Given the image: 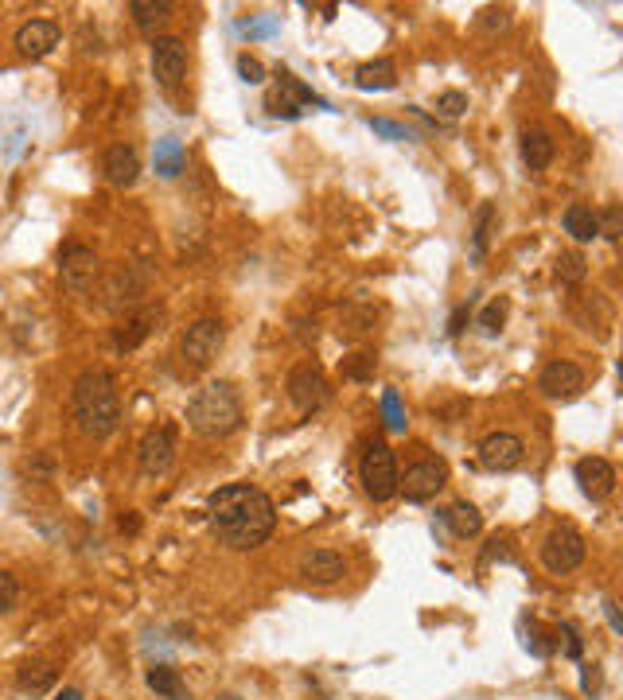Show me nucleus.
I'll use <instances>...</instances> for the list:
<instances>
[{"instance_id": "nucleus-36", "label": "nucleus", "mask_w": 623, "mask_h": 700, "mask_svg": "<svg viewBox=\"0 0 623 700\" xmlns=\"http://www.w3.org/2000/svg\"><path fill=\"white\" fill-rule=\"evenodd\" d=\"M382 413H386V424H390L394 432H405V409H402V397H398L394 389H386V393H382Z\"/></svg>"}, {"instance_id": "nucleus-33", "label": "nucleus", "mask_w": 623, "mask_h": 700, "mask_svg": "<svg viewBox=\"0 0 623 700\" xmlns=\"http://www.w3.org/2000/svg\"><path fill=\"white\" fill-rule=\"evenodd\" d=\"M507 312H511V304L499 296V300H491L483 315H479V327H483V335H499L503 331V323H507Z\"/></svg>"}, {"instance_id": "nucleus-43", "label": "nucleus", "mask_w": 623, "mask_h": 700, "mask_svg": "<svg viewBox=\"0 0 623 700\" xmlns=\"http://www.w3.org/2000/svg\"><path fill=\"white\" fill-rule=\"evenodd\" d=\"M585 693H600V673H596V665H585Z\"/></svg>"}, {"instance_id": "nucleus-45", "label": "nucleus", "mask_w": 623, "mask_h": 700, "mask_svg": "<svg viewBox=\"0 0 623 700\" xmlns=\"http://www.w3.org/2000/svg\"><path fill=\"white\" fill-rule=\"evenodd\" d=\"M121 533H137V529H141V518H137V514H129V518H121Z\"/></svg>"}, {"instance_id": "nucleus-21", "label": "nucleus", "mask_w": 623, "mask_h": 700, "mask_svg": "<svg viewBox=\"0 0 623 700\" xmlns=\"http://www.w3.org/2000/svg\"><path fill=\"white\" fill-rule=\"evenodd\" d=\"M518 148H522V164L530 168V172H546L553 164V156H557V140L546 133V129H522V137H518Z\"/></svg>"}, {"instance_id": "nucleus-37", "label": "nucleus", "mask_w": 623, "mask_h": 700, "mask_svg": "<svg viewBox=\"0 0 623 700\" xmlns=\"http://www.w3.org/2000/svg\"><path fill=\"white\" fill-rule=\"evenodd\" d=\"M370 129L386 140H413V129H405L398 121H386V117H370Z\"/></svg>"}, {"instance_id": "nucleus-47", "label": "nucleus", "mask_w": 623, "mask_h": 700, "mask_svg": "<svg viewBox=\"0 0 623 700\" xmlns=\"http://www.w3.org/2000/svg\"><path fill=\"white\" fill-rule=\"evenodd\" d=\"M219 700H238V697H234V693H222V697Z\"/></svg>"}, {"instance_id": "nucleus-3", "label": "nucleus", "mask_w": 623, "mask_h": 700, "mask_svg": "<svg viewBox=\"0 0 623 700\" xmlns=\"http://www.w3.org/2000/svg\"><path fill=\"white\" fill-rule=\"evenodd\" d=\"M187 428L203 440H222L242 428V401L230 382H207L187 401Z\"/></svg>"}, {"instance_id": "nucleus-10", "label": "nucleus", "mask_w": 623, "mask_h": 700, "mask_svg": "<svg viewBox=\"0 0 623 700\" xmlns=\"http://www.w3.org/2000/svg\"><path fill=\"white\" fill-rule=\"evenodd\" d=\"M444 483H448V467L440 459H417L405 467V475H398V490L405 494V502H429L437 498Z\"/></svg>"}, {"instance_id": "nucleus-13", "label": "nucleus", "mask_w": 623, "mask_h": 700, "mask_svg": "<svg viewBox=\"0 0 623 700\" xmlns=\"http://www.w3.org/2000/svg\"><path fill=\"white\" fill-rule=\"evenodd\" d=\"M152 74L160 86H180L187 74V43L176 35H156L152 39Z\"/></svg>"}, {"instance_id": "nucleus-24", "label": "nucleus", "mask_w": 623, "mask_h": 700, "mask_svg": "<svg viewBox=\"0 0 623 700\" xmlns=\"http://www.w3.org/2000/svg\"><path fill=\"white\" fill-rule=\"evenodd\" d=\"M355 86H359V90H390V86H398V67H394V59L363 63V67L355 70Z\"/></svg>"}, {"instance_id": "nucleus-23", "label": "nucleus", "mask_w": 623, "mask_h": 700, "mask_svg": "<svg viewBox=\"0 0 623 700\" xmlns=\"http://www.w3.org/2000/svg\"><path fill=\"white\" fill-rule=\"evenodd\" d=\"M148 689L156 693V697L164 700H187V685L184 677H180V669H172V665H152L145 673Z\"/></svg>"}, {"instance_id": "nucleus-5", "label": "nucleus", "mask_w": 623, "mask_h": 700, "mask_svg": "<svg viewBox=\"0 0 623 700\" xmlns=\"http://www.w3.org/2000/svg\"><path fill=\"white\" fill-rule=\"evenodd\" d=\"M585 537L573 529V525H553L550 533L542 537V564L550 576H565V572H577L585 564Z\"/></svg>"}, {"instance_id": "nucleus-34", "label": "nucleus", "mask_w": 623, "mask_h": 700, "mask_svg": "<svg viewBox=\"0 0 623 700\" xmlns=\"http://www.w3.org/2000/svg\"><path fill=\"white\" fill-rule=\"evenodd\" d=\"M479 28H483V32H507V28H511V8H499V4L483 8V12H479Z\"/></svg>"}, {"instance_id": "nucleus-16", "label": "nucleus", "mask_w": 623, "mask_h": 700, "mask_svg": "<svg viewBox=\"0 0 623 700\" xmlns=\"http://www.w3.org/2000/svg\"><path fill=\"white\" fill-rule=\"evenodd\" d=\"M522 455H526V444H522V436H514V432H491V436H483V444H479V463H483L487 471H514V467L522 463Z\"/></svg>"}, {"instance_id": "nucleus-9", "label": "nucleus", "mask_w": 623, "mask_h": 700, "mask_svg": "<svg viewBox=\"0 0 623 700\" xmlns=\"http://www.w3.org/2000/svg\"><path fill=\"white\" fill-rule=\"evenodd\" d=\"M98 273H102V261H98L94 249H86V245H78V242L59 249V277H63V288H67V292H74V296L90 292Z\"/></svg>"}, {"instance_id": "nucleus-30", "label": "nucleus", "mask_w": 623, "mask_h": 700, "mask_svg": "<svg viewBox=\"0 0 623 700\" xmlns=\"http://www.w3.org/2000/svg\"><path fill=\"white\" fill-rule=\"evenodd\" d=\"M553 269H557V277L565 280V284H581V280L588 277V261H585L581 249H565V253H557Z\"/></svg>"}, {"instance_id": "nucleus-32", "label": "nucleus", "mask_w": 623, "mask_h": 700, "mask_svg": "<svg viewBox=\"0 0 623 700\" xmlns=\"http://www.w3.org/2000/svg\"><path fill=\"white\" fill-rule=\"evenodd\" d=\"M620 234H623V210H620V203H612L604 214H596V238L620 242Z\"/></svg>"}, {"instance_id": "nucleus-44", "label": "nucleus", "mask_w": 623, "mask_h": 700, "mask_svg": "<svg viewBox=\"0 0 623 700\" xmlns=\"http://www.w3.org/2000/svg\"><path fill=\"white\" fill-rule=\"evenodd\" d=\"M464 323H468V308H456V315H452V327H448V331H452V335H460V331H464Z\"/></svg>"}, {"instance_id": "nucleus-20", "label": "nucleus", "mask_w": 623, "mask_h": 700, "mask_svg": "<svg viewBox=\"0 0 623 700\" xmlns=\"http://www.w3.org/2000/svg\"><path fill=\"white\" fill-rule=\"evenodd\" d=\"M102 172L110 179L113 187H133L137 179H141V156H137V148L133 144H113L106 148V156H102Z\"/></svg>"}, {"instance_id": "nucleus-39", "label": "nucleus", "mask_w": 623, "mask_h": 700, "mask_svg": "<svg viewBox=\"0 0 623 700\" xmlns=\"http://www.w3.org/2000/svg\"><path fill=\"white\" fill-rule=\"evenodd\" d=\"M238 74H242V82H250V86H261V82H265V67L257 63L254 55H238Z\"/></svg>"}, {"instance_id": "nucleus-22", "label": "nucleus", "mask_w": 623, "mask_h": 700, "mask_svg": "<svg viewBox=\"0 0 623 700\" xmlns=\"http://www.w3.org/2000/svg\"><path fill=\"white\" fill-rule=\"evenodd\" d=\"M172 4L168 0H133L129 4V16H133V24H137V32L141 35H152L156 39V32H164L168 24H172Z\"/></svg>"}, {"instance_id": "nucleus-1", "label": "nucleus", "mask_w": 623, "mask_h": 700, "mask_svg": "<svg viewBox=\"0 0 623 700\" xmlns=\"http://www.w3.org/2000/svg\"><path fill=\"white\" fill-rule=\"evenodd\" d=\"M207 518H211V529L226 549L250 553V549L265 545L273 537L277 506L261 487L230 483V487H219L207 498Z\"/></svg>"}, {"instance_id": "nucleus-27", "label": "nucleus", "mask_w": 623, "mask_h": 700, "mask_svg": "<svg viewBox=\"0 0 623 700\" xmlns=\"http://www.w3.org/2000/svg\"><path fill=\"white\" fill-rule=\"evenodd\" d=\"M561 226L573 242H592L596 238V210L588 203H573V207L561 214Z\"/></svg>"}, {"instance_id": "nucleus-42", "label": "nucleus", "mask_w": 623, "mask_h": 700, "mask_svg": "<svg viewBox=\"0 0 623 700\" xmlns=\"http://www.w3.org/2000/svg\"><path fill=\"white\" fill-rule=\"evenodd\" d=\"M604 615H608V623H612V630L620 634L623 623H620V611H616V599H604Z\"/></svg>"}, {"instance_id": "nucleus-31", "label": "nucleus", "mask_w": 623, "mask_h": 700, "mask_svg": "<svg viewBox=\"0 0 623 700\" xmlns=\"http://www.w3.org/2000/svg\"><path fill=\"white\" fill-rule=\"evenodd\" d=\"M339 370H343V378H347V382H374L378 358H374V354H367V350H359V354L343 358V362H339Z\"/></svg>"}, {"instance_id": "nucleus-17", "label": "nucleus", "mask_w": 623, "mask_h": 700, "mask_svg": "<svg viewBox=\"0 0 623 700\" xmlns=\"http://www.w3.org/2000/svg\"><path fill=\"white\" fill-rule=\"evenodd\" d=\"M573 479L581 483V494H585V498L600 502V498H608V494L616 490V467H612L604 455H585V459H577Z\"/></svg>"}, {"instance_id": "nucleus-15", "label": "nucleus", "mask_w": 623, "mask_h": 700, "mask_svg": "<svg viewBox=\"0 0 623 700\" xmlns=\"http://www.w3.org/2000/svg\"><path fill=\"white\" fill-rule=\"evenodd\" d=\"M538 389H542V397H550V401H573V397H581V389H585V370H581L577 362L557 358V362H550V366L542 370Z\"/></svg>"}, {"instance_id": "nucleus-8", "label": "nucleus", "mask_w": 623, "mask_h": 700, "mask_svg": "<svg viewBox=\"0 0 623 700\" xmlns=\"http://www.w3.org/2000/svg\"><path fill=\"white\" fill-rule=\"evenodd\" d=\"M137 463H141V475L145 479L168 475L172 463H176V424L148 428L145 436H141V448H137Z\"/></svg>"}, {"instance_id": "nucleus-41", "label": "nucleus", "mask_w": 623, "mask_h": 700, "mask_svg": "<svg viewBox=\"0 0 623 700\" xmlns=\"http://www.w3.org/2000/svg\"><path fill=\"white\" fill-rule=\"evenodd\" d=\"M507 545H511V541H499V537H495V541L487 545V553H483V564H491V560H514V553Z\"/></svg>"}, {"instance_id": "nucleus-7", "label": "nucleus", "mask_w": 623, "mask_h": 700, "mask_svg": "<svg viewBox=\"0 0 623 700\" xmlns=\"http://www.w3.org/2000/svg\"><path fill=\"white\" fill-rule=\"evenodd\" d=\"M145 292H148V273L141 265H121L117 273L106 277L102 284V304L110 312H133L145 304Z\"/></svg>"}, {"instance_id": "nucleus-35", "label": "nucleus", "mask_w": 623, "mask_h": 700, "mask_svg": "<svg viewBox=\"0 0 623 700\" xmlns=\"http://www.w3.org/2000/svg\"><path fill=\"white\" fill-rule=\"evenodd\" d=\"M437 113L440 117H464L468 113V94H460V90L437 94Z\"/></svg>"}, {"instance_id": "nucleus-19", "label": "nucleus", "mask_w": 623, "mask_h": 700, "mask_svg": "<svg viewBox=\"0 0 623 700\" xmlns=\"http://www.w3.org/2000/svg\"><path fill=\"white\" fill-rule=\"evenodd\" d=\"M59 47V24L55 20H28V24H20V32H16V51L24 55V59H43V55H51Z\"/></svg>"}, {"instance_id": "nucleus-40", "label": "nucleus", "mask_w": 623, "mask_h": 700, "mask_svg": "<svg viewBox=\"0 0 623 700\" xmlns=\"http://www.w3.org/2000/svg\"><path fill=\"white\" fill-rule=\"evenodd\" d=\"M557 638H565V654H569V658H581V654H585V642H581V634H577L573 623H561V627H557Z\"/></svg>"}, {"instance_id": "nucleus-6", "label": "nucleus", "mask_w": 623, "mask_h": 700, "mask_svg": "<svg viewBox=\"0 0 623 700\" xmlns=\"http://www.w3.org/2000/svg\"><path fill=\"white\" fill-rule=\"evenodd\" d=\"M222 343H226V327L219 319H195L187 327L184 343H180V354H184L187 370H207L215 358H219Z\"/></svg>"}, {"instance_id": "nucleus-26", "label": "nucleus", "mask_w": 623, "mask_h": 700, "mask_svg": "<svg viewBox=\"0 0 623 700\" xmlns=\"http://www.w3.org/2000/svg\"><path fill=\"white\" fill-rule=\"evenodd\" d=\"M152 164H156V175H164V179H176V175L187 168V152L184 144L176 137H164L156 140V152H152Z\"/></svg>"}, {"instance_id": "nucleus-18", "label": "nucleus", "mask_w": 623, "mask_h": 700, "mask_svg": "<svg viewBox=\"0 0 623 700\" xmlns=\"http://www.w3.org/2000/svg\"><path fill=\"white\" fill-rule=\"evenodd\" d=\"M160 323V308H133V312H125V319L113 327V350H121V354H129V350H137L145 343L148 335H152V327Z\"/></svg>"}, {"instance_id": "nucleus-11", "label": "nucleus", "mask_w": 623, "mask_h": 700, "mask_svg": "<svg viewBox=\"0 0 623 700\" xmlns=\"http://www.w3.org/2000/svg\"><path fill=\"white\" fill-rule=\"evenodd\" d=\"M300 105H320V109H328V102H324L320 94H312L304 82H296L289 70H277V86L269 90L265 109L277 113V117H300Z\"/></svg>"}, {"instance_id": "nucleus-2", "label": "nucleus", "mask_w": 623, "mask_h": 700, "mask_svg": "<svg viewBox=\"0 0 623 700\" xmlns=\"http://www.w3.org/2000/svg\"><path fill=\"white\" fill-rule=\"evenodd\" d=\"M71 409L74 420L86 436L94 440H106L117 432L121 424V393H117V378L110 370L94 366V370H82L78 382L71 389Z\"/></svg>"}, {"instance_id": "nucleus-14", "label": "nucleus", "mask_w": 623, "mask_h": 700, "mask_svg": "<svg viewBox=\"0 0 623 700\" xmlns=\"http://www.w3.org/2000/svg\"><path fill=\"white\" fill-rule=\"evenodd\" d=\"M296 576L304 584H312V588H331V584H339L347 576V560L335 549H308L296 560Z\"/></svg>"}, {"instance_id": "nucleus-12", "label": "nucleus", "mask_w": 623, "mask_h": 700, "mask_svg": "<svg viewBox=\"0 0 623 700\" xmlns=\"http://www.w3.org/2000/svg\"><path fill=\"white\" fill-rule=\"evenodd\" d=\"M289 401H293L300 413L324 409V401H328V378H324V370L312 366V362L293 366V374H289Z\"/></svg>"}, {"instance_id": "nucleus-4", "label": "nucleus", "mask_w": 623, "mask_h": 700, "mask_svg": "<svg viewBox=\"0 0 623 700\" xmlns=\"http://www.w3.org/2000/svg\"><path fill=\"white\" fill-rule=\"evenodd\" d=\"M398 455L394 448L386 444V440H374L367 444V452H363V463H359V479H363V490H367V498L374 502H390L394 494H398Z\"/></svg>"}, {"instance_id": "nucleus-46", "label": "nucleus", "mask_w": 623, "mask_h": 700, "mask_svg": "<svg viewBox=\"0 0 623 700\" xmlns=\"http://www.w3.org/2000/svg\"><path fill=\"white\" fill-rule=\"evenodd\" d=\"M55 700H82L78 689H63V693H55Z\"/></svg>"}, {"instance_id": "nucleus-29", "label": "nucleus", "mask_w": 623, "mask_h": 700, "mask_svg": "<svg viewBox=\"0 0 623 700\" xmlns=\"http://www.w3.org/2000/svg\"><path fill=\"white\" fill-rule=\"evenodd\" d=\"M16 681H20V689H24V693H32V697H36V693H47V689L55 685V665L28 662L24 669H20V677H16Z\"/></svg>"}, {"instance_id": "nucleus-25", "label": "nucleus", "mask_w": 623, "mask_h": 700, "mask_svg": "<svg viewBox=\"0 0 623 700\" xmlns=\"http://www.w3.org/2000/svg\"><path fill=\"white\" fill-rule=\"evenodd\" d=\"M440 518H444V525H448L456 537H464V541H468V537H479V529H483V514H479L472 502H452Z\"/></svg>"}, {"instance_id": "nucleus-28", "label": "nucleus", "mask_w": 623, "mask_h": 700, "mask_svg": "<svg viewBox=\"0 0 623 700\" xmlns=\"http://www.w3.org/2000/svg\"><path fill=\"white\" fill-rule=\"evenodd\" d=\"M495 230H499V210H495V203H483V207L476 210V230H472V257H476V261L487 257Z\"/></svg>"}, {"instance_id": "nucleus-38", "label": "nucleus", "mask_w": 623, "mask_h": 700, "mask_svg": "<svg viewBox=\"0 0 623 700\" xmlns=\"http://www.w3.org/2000/svg\"><path fill=\"white\" fill-rule=\"evenodd\" d=\"M16 599H20V584H16V576H12V572H0V615L12 611Z\"/></svg>"}]
</instances>
